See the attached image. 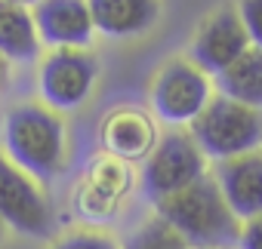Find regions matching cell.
Here are the masks:
<instances>
[{"label":"cell","instance_id":"8","mask_svg":"<svg viewBox=\"0 0 262 249\" xmlns=\"http://www.w3.org/2000/svg\"><path fill=\"white\" fill-rule=\"evenodd\" d=\"M247 49H250V37L244 31L237 7H222L198 25L194 37H191V46H188V59L204 74L216 77L228 65H234Z\"/></svg>","mask_w":262,"mask_h":249},{"label":"cell","instance_id":"16","mask_svg":"<svg viewBox=\"0 0 262 249\" xmlns=\"http://www.w3.org/2000/svg\"><path fill=\"white\" fill-rule=\"evenodd\" d=\"M123 249H191L161 215L148 218L145 225H139L133 234H129Z\"/></svg>","mask_w":262,"mask_h":249},{"label":"cell","instance_id":"21","mask_svg":"<svg viewBox=\"0 0 262 249\" xmlns=\"http://www.w3.org/2000/svg\"><path fill=\"white\" fill-rule=\"evenodd\" d=\"M13 4H22V7H28V4H37V0H13Z\"/></svg>","mask_w":262,"mask_h":249},{"label":"cell","instance_id":"22","mask_svg":"<svg viewBox=\"0 0 262 249\" xmlns=\"http://www.w3.org/2000/svg\"><path fill=\"white\" fill-rule=\"evenodd\" d=\"M4 228H7V225H4V221H0V237H4Z\"/></svg>","mask_w":262,"mask_h":249},{"label":"cell","instance_id":"14","mask_svg":"<svg viewBox=\"0 0 262 249\" xmlns=\"http://www.w3.org/2000/svg\"><path fill=\"white\" fill-rule=\"evenodd\" d=\"M0 56L10 65H28L40 56V34L34 13L13 0H0Z\"/></svg>","mask_w":262,"mask_h":249},{"label":"cell","instance_id":"19","mask_svg":"<svg viewBox=\"0 0 262 249\" xmlns=\"http://www.w3.org/2000/svg\"><path fill=\"white\" fill-rule=\"evenodd\" d=\"M237 249H262V215H256V218L241 225Z\"/></svg>","mask_w":262,"mask_h":249},{"label":"cell","instance_id":"12","mask_svg":"<svg viewBox=\"0 0 262 249\" xmlns=\"http://www.w3.org/2000/svg\"><path fill=\"white\" fill-rule=\"evenodd\" d=\"M213 179L241 221L262 215V151L216 163Z\"/></svg>","mask_w":262,"mask_h":249},{"label":"cell","instance_id":"17","mask_svg":"<svg viewBox=\"0 0 262 249\" xmlns=\"http://www.w3.org/2000/svg\"><path fill=\"white\" fill-rule=\"evenodd\" d=\"M50 249H120L111 237L96 234V231H77V234H65L62 240H56Z\"/></svg>","mask_w":262,"mask_h":249},{"label":"cell","instance_id":"6","mask_svg":"<svg viewBox=\"0 0 262 249\" xmlns=\"http://www.w3.org/2000/svg\"><path fill=\"white\" fill-rule=\"evenodd\" d=\"M99 77V62L90 49H53L43 56L37 71V92L47 108L56 114L77 111Z\"/></svg>","mask_w":262,"mask_h":249},{"label":"cell","instance_id":"1","mask_svg":"<svg viewBox=\"0 0 262 249\" xmlns=\"http://www.w3.org/2000/svg\"><path fill=\"white\" fill-rule=\"evenodd\" d=\"M0 151L34 182H53L68 160L65 120L43 102L13 105L0 123Z\"/></svg>","mask_w":262,"mask_h":249},{"label":"cell","instance_id":"9","mask_svg":"<svg viewBox=\"0 0 262 249\" xmlns=\"http://www.w3.org/2000/svg\"><path fill=\"white\" fill-rule=\"evenodd\" d=\"M129 188H133L129 163L105 154V157H99L86 166V176H83V182L74 194V206H77L83 221H93V225L111 221Z\"/></svg>","mask_w":262,"mask_h":249},{"label":"cell","instance_id":"7","mask_svg":"<svg viewBox=\"0 0 262 249\" xmlns=\"http://www.w3.org/2000/svg\"><path fill=\"white\" fill-rule=\"evenodd\" d=\"M0 221L25 237H47L53 228V209L40 182L19 169L0 151Z\"/></svg>","mask_w":262,"mask_h":249},{"label":"cell","instance_id":"3","mask_svg":"<svg viewBox=\"0 0 262 249\" xmlns=\"http://www.w3.org/2000/svg\"><path fill=\"white\" fill-rule=\"evenodd\" d=\"M188 133L207 160H216V163L234 160V157L262 151V111L216 92L204 108V114L188 127Z\"/></svg>","mask_w":262,"mask_h":249},{"label":"cell","instance_id":"11","mask_svg":"<svg viewBox=\"0 0 262 249\" xmlns=\"http://www.w3.org/2000/svg\"><path fill=\"white\" fill-rule=\"evenodd\" d=\"M34 25L40 43L53 49H86L93 43V16L86 0H37Z\"/></svg>","mask_w":262,"mask_h":249},{"label":"cell","instance_id":"4","mask_svg":"<svg viewBox=\"0 0 262 249\" xmlns=\"http://www.w3.org/2000/svg\"><path fill=\"white\" fill-rule=\"evenodd\" d=\"M207 176V157L185 130H170L161 136L155 151L142 160L139 185L151 203L185 191L198 179Z\"/></svg>","mask_w":262,"mask_h":249},{"label":"cell","instance_id":"5","mask_svg":"<svg viewBox=\"0 0 262 249\" xmlns=\"http://www.w3.org/2000/svg\"><path fill=\"white\" fill-rule=\"evenodd\" d=\"M213 95L210 74H204L191 59H173L151 83V111L167 127H191Z\"/></svg>","mask_w":262,"mask_h":249},{"label":"cell","instance_id":"10","mask_svg":"<svg viewBox=\"0 0 262 249\" xmlns=\"http://www.w3.org/2000/svg\"><path fill=\"white\" fill-rule=\"evenodd\" d=\"M99 142L108 157H117L123 163H136L155 151L161 136H158V123L148 111L133 108V105H120L102 117Z\"/></svg>","mask_w":262,"mask_h":249},{"label":"cell","instance_id":"20","mask_svg":"<svg viewBox=\"0 0 262 249\" xmlns=\"http://www.w3.org/2000/svg\"><path fill=\"white\" fill-rule=\"evenodd\" d=\"M7 83H10V62L0 56V89H4Z\"/></svg>","mask_w":262,"mask_h":249},{"label":"cell","instance_id":"13","mask_svg":"<svg viewBox=\"0 0 262 249\" xmlns=\"http://www.w3.org/2000/svg\"><path fill=\"white\" fill-rule=\"evenodd\" d=\"M86 7L93 16V28L114 40L145 34L161 13L158 0H86Z\"/></svg>","mask_w":262,"mask_h":249},{"label":"cell","instance_id":"15","mask_svg":"<svg viewBox=\"0 0 262 249\" xmlns=\"http://www.w3.org/2000/svg\"><path fill=\"white\" fill-rule=\"evenodd\" d=\"M213 83H216L219 95L262 111V49L250 46L234 65H228L222 74H216Z\"/></svg>","mask_w":262,"mask_h":249},{"label":"cell","instance_id":"18","mask_svg":"<svg viewBox=\"0 0 262 249\" xmlns=\"http://www.w3.org/2000/svg\"><path fill=\"white\" fill-rule=\"evenodd\" d=\"M237 16L250 37V46L262 49V0H237Z\"/></svg>","mask_w":262,"mask_h":249},{"label":"cell","instance_id":"2","mask_svg":"<svg viewBox=\"0 0 262 249\" xmlns=\"http://www.w3.org/2000/svg\"><path fill=\"white\" fill-rule=\"evenodd\" d=\"M155 209L191 249H237L244 221L231 212L213 176L158 200Z\"/></svg>","mask_w":262,"mask_h":249}]
</instances>
